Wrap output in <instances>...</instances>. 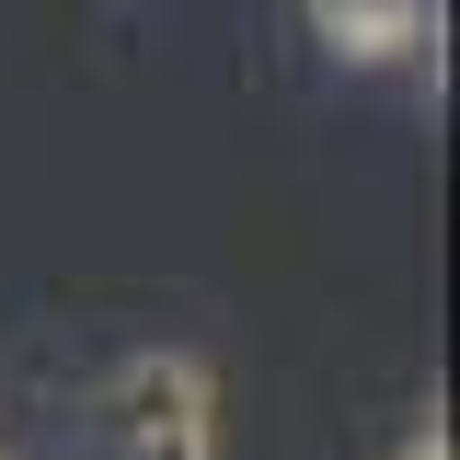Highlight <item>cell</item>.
Masks as SVG:
<instances>
[{
    "label": "cell",
    "mask_w": 460,
    "mask_h": 460,
    "mask_svg": "<svg viewBox=\"0 0 460 460\" xmlns=\"http://www.w3.org/2000/svg\"><path fill=\"white\" fill-rule=\"evenodd\" d=\"M93 426H104L115 460H219V392H208V368L196 357H127L104 392H93Z\"/></svg>",
    "instance_id": "obj_1"
},
{
    "label": "cell",
    "mask_w": 460,
    "mask_h": 460,
    "mask_svg": "<svg viewBox=\"0 0 460 460\" xmlns=\"http://www.w3.org/2000/svg\"><path fill=\"white\" fill-rule=\"evenodd\" d=\"M345 58H414L426 47V0H311Z\"/></svg>",
    "instance_id": "obj_2"
},
{
    "label": "cell",
    "mask_w": 460,
    "mask_h": 460,
    "mask_svg": "<svg viewBox=\"0 0 460 460\" xmlns=\"http://www.w3.org/2000/svg\"><path fill=\"white\" fill-rule=\"evenodd\" d=\"M402 460H449V438H414V449H402Z\"/></svg>",
    "instance_id": "obj_3"
}]
</instances>
